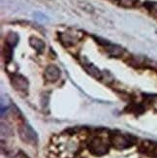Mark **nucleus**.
<instances>
[{"mask_svg":"<svg viewBox=\"0 0 157 158\" xmlns=\"http://www.w3.org/2000/svg\"><path fill=\"white\" fill-rule=\"evenodd\" d=\"M114 148L118 149H125L131 148L136 143V138L129 134H114L111 138Z\"/></svg>","mask_w":157,"mask_h":158,"instance_id":"obj_1","label":"nucleus"},{"mask_svg":"<svg viewBox=\"0 0 157 158\" xmlns=\"http://www.w3.org/2000/svg\"><path fill=\"white\" fill-rule=\"evenodd\" d=\"M88 148L89 152L97 156H102L108 152L109 146L106 142H104L99 137H94V138L90 141L89 145H88Z\"/></svg>","mask_w":157,"mask_h":158,"instance_id":"obj_2","label":"nucleus"},{"mask_svg":"<svg viewBox=\"0 0 157 158\" xmlns=\"http://www.w3.org/2000/svg\"><path fill=\"white\" fill-rule=\"evenodd\" d=\"M19 137L24 143H36L37 136L36 133L33 131V129L27 124H22L19 127Z\"/></svg>","mask_w":157,"mask_h":158,"instance_id":"obj_3","label":"nucleus"},{"mask_svg":"<svg viewBox=\"0 0 157 158\" xmlns=\"http://www.w3.org/2000/svg\"><path fill=\"white\" fill-rule=\"evenodd\" d=\"M44 76L47 81H56L60 77V70L56 65H49L45 70Z\"/></svg>","mask_w":157,"mask_h":158,"instance_id":"obj_4","label":"nucleus"},{"mask_svg":"<svg viewBox=\"0 0 157 158\" xmlns=\"http://www.w3.org/2000/svg\"><path fill=\"white\" fill-rule=\"evenodd\" d=\"M12 84L14 86H15L17 90H19V92L26 91L27 88H28V82H27V81L24 78L19 76V75H16V76L13 78Z\"/></svg>","mask_w":157,"mask_h":158,"instance_id":"obj_5","label":"nucleus"},{"mask_svg":"<svg viewBox=\"0 0 157 158\" xmlns=\"http://www.w3.org/2000/svg\"><path fill=\"white\" fill-rule=\"evenodd\" d=\"M105 48H106L105 50L107 51V52L112 56L118 57V56H122V53H123V50H122V48L118 47L115 45H113V44H106Z\"/></svg>","mask_w":157,"mask_h":158,"instance_id":"obj_6","label":"nucleus"},{"mask_svg":"<svg viewBox=\"0 0 157 158\" xmlns=\"http://www.w3.org/2000/svg\"><path fill=\"white\" fill-rule=\"evenodd\" d=\"M29 43H30L31 47H33L34 49H35L36 51H38L39 52H42L44 50V48H45V44H44L43 41L36 38V37H31Z\"/></svg>","mask_w":157,"mask_h":158,"instance_id":"obj_7","label":"nucleus"},{"mask_svg":"<svg viewBox=\"0 0 157 158\" xmlns=\"http://www.w3.org/2000/svg\"><path fill=\"white\" fill-rule=\"evenodd\" d=\"M19 42V36L17 35L16 33H14V32H10L8 35H7L6 37V42L5 44L7 45H9L10 47L14 48Z\"/></svg>","mask_w":157,"mask_h":158,"instance_id":"obj_8","label":"nucleus"},{"mask_svg":"<svg viewBox=\"0 0 157 158\" xmlns=\"http://www.w3.org/2000/svg\"><path fill=\"white\" fill-rule=\"evenodd\" d=\"M145 6L147 10L149 12V14L154 17L155 19H157V2H149L147 1V3H145Z\"/></svg>","mask_w":157,"mask_h":158,"instance_id":"obj_9","label":"nucleus"},{"mask_svg":"<svg viewBox=\"0 0 157 158\" xmlns=\"http://www.w3.org/2000/svg\"><path fill=\"white\" fill-rule=\"evenodd\" d=\"M115 1L118 2L119 5L126 7V8H132L138 3V0H115Z\"/></svg>","mask_w":157,"mask_h":158,"instance_id":"obj_10","label":"nucleus"}]
</instances>
